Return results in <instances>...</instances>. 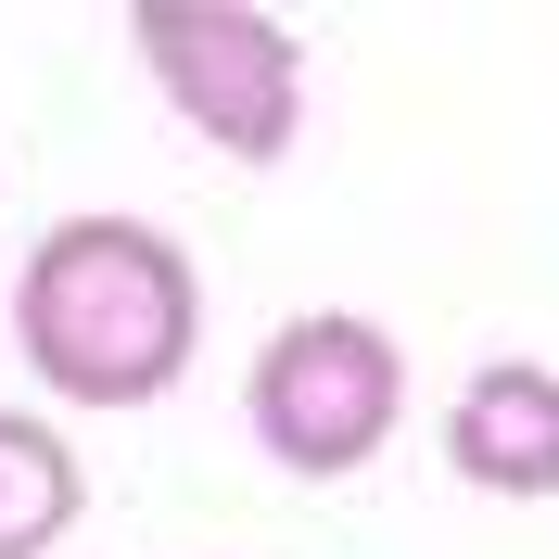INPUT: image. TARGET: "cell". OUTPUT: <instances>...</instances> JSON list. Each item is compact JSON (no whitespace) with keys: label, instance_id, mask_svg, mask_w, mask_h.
I'll return each instance as SVG.
<instances>
[{"label":"cell","instance_id":"cell-5","mask_svg":"<svg viewBox=\"0 0 559 559\" xmlns=\"http://www.w3.org/2000/svg\"><path fill=\"white\" fill-rule=\"evenodd\" d=\"M76 509H90L76 445L51 432V419L0 407V559H51V547L76 534Z\"/></svg>","mask_w":559,"mask_h":559},{"label":"cell","instance_id":"cell-1","mask_svg":"<svg viewBox=\"0 0 559 559\" xmlns=\"http://www.w3.org/2000/svg\"><path fill=\"white\" fill-rule=\"evenodd\" d=\"M13 344L64 407H153L191 382L204 267L153 216H51L13 267Z\"/></svg>","mask_w":559,"mask_h":559},{"label":"cell","instance_id":"cell-2","mask_svg":"<svg viewBox=\"0 0 559 559\" xmlns=\"http://www.w3.org/2000/svg\"><path fill=\"white\" fill-rule=\"evenodd\" d=\"M242 419H254V445H267L293 484H356V471L394 445V419H407V356H394L382 318L306 306V318H280L267 344H254Z\"/></svg>","mask_w":559,"mask_h":559},{"label":"cell","instance_id":"cell-4","mask_svg":"<svg viewBox=\"0 0 559 559\" xmlns=\"http://www.w3.org/2000/svg\"><path fill=\"white\" fill-rule=\"evenodd\" d=\"M445 471L471 496H559V369L547 356H484L471 382L445 394Z\"/></svg>","mask_w":559,"mask_h":559},{"label":"cell","instance_id":"cell-3","mask_svg":"<svg viewBox=\"0 0 559 559\" xmlns=\"http://www.w3.org/2000/svg\"><path fill=\"white\" fill-rule=\"evenodd\" d=\"M140 76L166 90L191 140H216L229 166H280L306 128V38L254 13V0H128Z\"/></svg>","mask_w":559,"mask_h":559}]
</instances>
